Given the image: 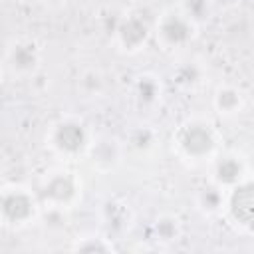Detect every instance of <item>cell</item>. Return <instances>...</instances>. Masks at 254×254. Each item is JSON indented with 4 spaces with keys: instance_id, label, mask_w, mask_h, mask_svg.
I'll use <instances>...</instances> for the list:
<instances>
[{
    "instance_id": "1",
    "label": "cell",
    "mask_w": 254,
    "mask_h": 254,
    "mask_svg": "<svg viewBox=\"0 0 254 254\" xmlns=\"http://www.w3.org/2000/svg\"><path fill=\"white\" fill-rule=\"evenodd\" d=\"M173 147L185 161L204 163L218 153V133L206 119L190 117L177 127Z\"/></svg>"
},
{
    "instance_id": "2",
    "label": "cell",
    "mask_w": 254,
    "mask_h": 254,
    "mask_svg": "<svg viewBox=\"0 0 254 254\" xmlns=\"http://www.w3.org/2000/svg\"><path fill=\"white\" fill-rule=\"evenodd\" d=\"M40 198L24 185H6L0 189V224L22 228L40 214Z\"/></svg>"
},
{
    "instance_id": "3",
    "label": "cell",
    "mask_w": 254,
    "mask_h": 254,
    "mask_svg": "<svg viewBox=\"0 0 254 254\" xmlns=\"http://www.w3.org/2000/svg\"><path fill=\"white\" fill-rule=\"evenodd\" d=\"M48 147L62 159H77L85 155L91 133L83 121L77 117H62L48 129Z\"/></svg>"
},
{
    "instance_id": "4",
    "label": "cell",
    "mask_w": 254,
    "mask_h": 254,
    "mask_svg": "<svg viewBox=\"0 0 254 254\" xmlns=\"http://www.w3.org/2000/svg\"><path fill=\"white\" fill-rule=\"evenodd\" d=\"M36 194L40 198V204H46L48 208L67 210L81 196V181L69 169H52L44 175L40 190Z\"/></svg>"
},
{
    "instance_id": "5",
    "label": "cell",
    "mask_w": 254,
    "mask_h": 254,
    "mask_svg": "<svg viewBox=\"0 0 254 254\" xmlns=\"http://www.w3.org/2000/svg\"><path fill=\"white\" fill-rule=\"evenodd\" d=\"M196 30L198 26L181 8L165 10L153 22L155 40L165 50H179L189 46L196 38Z\"/></svg>"
},
{
    "instance_id": "6",
    "label": "cell",
    "mask_w": 254,
    "mask_h": 254,
    "mask_svg": "<svg viewBox=\"0 0 254 254\" xmlns=\"http://www.w3.org/2000/svg\"><path fill=\"white\" fill-rule=\"evenodd\" d=\"M222 212L242 232H252L254 226V185L252 179L246 177L238 185L230 187L224 194Z\"/></svg>"
},
{
    "instance_id": "7",
    "label": "cell",
    "mask_w": 254,
    "mask_h": 254,
    "mask_svg": "<svg viewBox=\"0 0 254 254\" xmlns=\"http://www.w3.org/2000/svg\"><path fill=\"white\" fill-rule=\"evenodd\" d=\"M4 64L18 77L34 75L42 65V48L32 38L12 40L6 48Z\"/></svg>"
},
{
    "instance_id": "8",
    "label": "cell",
    "mask_w": 254,
    "mask_h": 254,
    "mask_svg": "<svg viewBox=\"0 0 254 254\" xmlns=\"http://www.w3.org/2000/svg\"><path fill=\"white\" fill-rule=\"evenodd\" d=\"M151 34H153V24H149L141 14L135 12L121 16L113 28L115 44L127 54H135L143 50Z\"/></svg>"
},
{
    "instance_id": "9",
    "label": "cell",
    "mask_w": 254,
    "mask_h": 254,
    "mask_svg": "<svg viewBox=\"0 0 254 254\" xmlns=\"http://www.w3.org/2000/svg\"><path fill=\"white\" fill-rule=\"evenodd\" d=\"M210 161H212L210 179L214 185H218L224 190H228L230 187H234L240 181H244L246 177H250L244 159L236 153H222V155L216 153Z\"/></svg>"
},
{
    "instance_id": "10",
    "label": "cell",
    "mask_w": 254,
    "mask_h": 254,
    "mask_svg": "<svg viewBox=\"0 0 254 254\" xmlns=\"http://www.w3.org/2000/svg\"><path fill=\"white\" fill-rule=\"evenodd\" d=\"M85 155H87L93 169L107 173L119 165L121 155H123V147H121L119 139H115L111 135H97V137H91Z\"/></svg>"
},
{
    "instance_id": "11",
    "label": "cell",
    "mask_w": 254,
    "mask_h": 254,
    "mask_svg": "<svg viewBox=\"0 0 254 254\" xmlns=\"http://www.w3.org/2000/svg\"><path fill=\"white\" fill-rule=\"evenodd\" d=\"M244 103H246L244 91L240 87L232 85V83L218 85L214 89V93H212V107L222 117H234V115H238L244 109Z\"/></svg>"
},
{
    "instance_id": "12",
    "label": "cell",
    "mask_w": 254,
    "mask_h": 254,
    "mask_svg": "<svg viewBox=\"0 0 254 254\" xmlns=\"http://www.w3.org/2000/svg\"><path fill=\"white\" fill-rule=\"evenodd\" d=\"M133 97L143 107L155 105L161 99V81L155 75H151V73L139 75L135 85H133Z\"/></svg>"
},
{
    "instance_id": "13",
    "label": "cell",
    "mask_w": 254,
    "mask_h": 254,
    "mask_svg": "<svg viewBox=\"0 0 254 254\" xmlns=\"http://www.w3.org/2000/svg\"><path fill=\"white\" fill-rule=\"evenodd\" d=\"M224 194L226 190L220 189L218 185L210 183L202 189H198L196 192V206L204 212V214H220L224 208Z\"/></svg>"
},
{
    "instance_id": "14",
    "label": "cell",
    "mask_w": 254,
    "mask_h": 254,
    "mask_svg": "<svg viewBox=\"0 0 254 254\" xmlns=\"http://www.w3.org/2000/svg\"><path fill=\"white\" fill-rule=\"evenodd\" d=\"M181 220L175 214H159L151 224V236L157 242L169 244L181 236Z\"/></svg>"
},
{
    "instance_id": "15",
    "label": "cell",
    "mask_w": 254,
    "mask_h": 254,
    "mask_svg": "<svg viewBox=\"0 0 254 254\" xmlns=\"http://www.w3.org/2000/svg\"><path fill=\"white\" fill-rule=\"evenodd\" d=\"M173 79L183 89H194L204 79V69L196 62H183L173 69Z\"/></svg>"
},
{
    "instance_id": "16",
    "label": "cell",
    "mask_w": 254,
    "mask_h": 254,
    "mask_svg": "<svg viewBox=\"0 0 254 254\" xmlns=\"http://www.w3.org/2000/svg\"><path fill=\"white\" fill-rule=\"evenodd\" d=\"M71 250H75V252H111L113 244L109 238H103V236H83L71 246Z\"/></svg>"
},
{
    "instance_id": "17",
    "label": "cell",
    "mask_w": 254,
    "mask_h": 254,
    "mask_svg": "<svg viewBox=\"0 0 254 254\" xmlns=\"http://www.w3.org/2000/svg\"><path fill=\"white\" fill-rule=\"evenodd\" d=\"M210 8H212L210 0H185V4L181 6V10H183L196 26H198L200 22L208 20Z\"/></svg>"
},
{
    "instance_id": "18",
    "label": "cell",
    "mask_w": 254,
    "mask_h": 254,
    "mask_svg": "<svg viewBox=\"0 0 254 254\" xmlns=\"http://www.w3.org/2000/svg\"><path fill=\"white\" fill-rule=\"evenodd\" d=\"M79 87H81V91H83L85 95H95V93H99L101 87H103V77H101V73L95 71V69L83 71V75H81V79H79Z\"/></svg>"
},
{
    "instance_id": "19",
    "label": "cell",
    "mask_w": 254,
    "mask_h": 254,
    "mask_svg": "<svg viewBox=\"0 0 254 254\" xmlns=\"http://www.w3.org/2000/svg\"><path fill=\"white\" fill-rule=\"evenodd\" d=\"M153 143H155V135H153V131H151L149 127H139V129L133 131V135H131V147H135V149H139V151L151 149Z\"/></svg>"
},
{
    "instance_id": "20",
    "label": "cell",
    "mask_w": 254,
    "mask_h": 254,
    "mask_svg": "<svg viewBox=\"0 0 254 254\" xmlns=\"http://www.w3.org/2000/svg\"><path fill=\"white\" fill-rule=\"evenodd\" d=\"M234 0H210V4L214 6V4H222V6H228V4H232Z\"/></svg>"
},
{
    "instance_id": "21",
    "label": "cell",
    "mask_w": 254,
    "mask_h": 254,
    "mask_svg": "<svg viewBox=\"0 0 254 254\" xmlns=\"http://www.w3.org/2000/svg\"><path fill=\"white\" fill-rule=\"evenodd\" d=\"M0 81H2V64H0Z\"/></svg>"
},
{
    "instance_id": "22",
    "label": "cell",
    "mask_w": 254,
    "mask_h": 254,
    "mask_svg": "<svg viewBox=\"0 0 254 254\" xmlns=\"http://www.w3.org/2000/svg\"><path fill=\"white\" fill-rule=\"evenodd\" d=\"M18 2H32V0H18Z\"/></svg>"
},
{
    "instance_id": "23",
    "label": "cell",
    "mask_w": 254,
    "mask_h": 254,
    "mask_svg": "<svg viewBox=\"0 0 254 254\" xmlns=\"http://www.w3.org/2000/svg\"><path fill=\"white\" fill-rule=\"evenodd\" d=\"M52 2H64V0H52Z\"/></svg>"
}]
</instances>
